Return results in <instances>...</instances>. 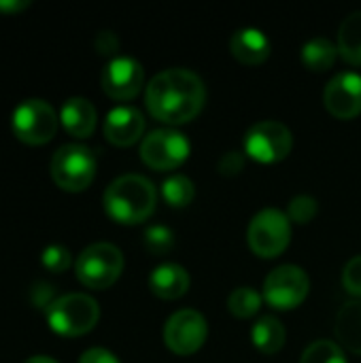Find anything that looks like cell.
I'll return each mask as SVG.
<instances>
[{
    "instance_id": "obj_10",
    "label": "cell",
    "mask_w": 361,
    "mask_h": 363,
    "mask_svg": "<svg viewBox=\"0 0 361 363\" xmlns=\"http://www.w3.org/2000/svg\"><path fill=\"white\" fill-rule=\"evenodd\" d=\"M311 291V279L304 268L296 264H281L268 272L264 281V300L279 308H296L300 306Z\"/></svg>"
},
{
    "instance_id": "obj_27",
    "label": "cell",
    "mask_w": 361,
    "mask_h": 363,
    "mask_svg": "<svg viewBox=\"0 0 361 363\" xmlns=\"http://www.w3.org/2000/svg\"><path fill=\"white\" fill-rule=\"evenodd\" d=\"M70 262H72V255H70V251L64 245H49L47 249H43L40 264L49 272H53V274L66 272L68 266H70Z\"/></svg>"
},
{
    "instance_id": "obj_20",
    "label": "cell",
    "mask_w": 361,
    "mask_h": 363,
    "mask_svg": "<svg viewBox=\"0 0 361 363\" xmlns=\"http://www.w3.org/2000/svg\"><path fill=\"white\" fill-rule=\"evenodd\" d=\"M336 47L349 64L361 66V11H353L343 19Z\"/></svg>"
},
{
    "instance_id": "obj_17",
    "label": "cell",
    "mask_w": 361,
    "mask_h": 363,
    "mask_svg": "<svg viewBox=\"0 0 361 363\" xmlns=\"http://www.w3.org/2000/svg\"><path fill=\"white\" fill-rule=\"evenodd\" d=\"M189 283H191L189 272L181 264H174V262L160 264L157 268L151 270V277H149L151 291L162 300L181 298L189 289Z\"/></svg>"
},
{
    "instance_id": "obj_15",
    "label": "cell",
    "mask_w": 361,
    "mask_h": 363,
    "mask_svg": "<svg viewBox=\"0 0 361 363\" xmlns=\"http://www.w3.org/2000/svg\"><path fill=\"white\" fill-rule=\"evenodd\" d=\"M230 51L238 62L247 66H257L270 55V38L266 36L264 30L255 26H245L232 34Z\"/></svg>"
},
{
    "instance_id": "obj_9",
    "label": "cell",
    "mask_w": 361,
    "mask_h": 363,
    "mask_svg": "<svg viewBox=\"0 0 361 363\" xmlns=\"http://www.w3.org/2000/svg\"><path fill=\"white\" fill-rule=\"evenodd\" d=\"M191 151V143L177 128H157L149 132L140 143V157L149 168L174 170Z\"/></svg>"
},
{
    "instance_id": "obj_23",
    "label": "cell",
    "mask_w": 361,
    "mask_h": 363,
    "mask_svg": "<svg viewBox=\"0 0 361 363\" xmlns=\"http://www.w3.org/2000/svg\"><path fill=\"white\" fill-rule=\"evenodd\" d=\"M162 194H164V200L170 206L183 208V206H187L194 200L196 187H194V181L189 177H185V174H172V177H168L162 183Z\"/></svg>"
},
{
    "instance_id": "obj_18",
    "label": "cell",
    "mask_w": 361,
    "mask_h": 363,
    "mask_svg": "<svg viewBox=\"0 0 361 363\" xmlns=\"http://www.w3.org/2000/svg\"><path fill=\"white\" fill-rule=\"evenodd\" d=\"M336 338L351 353L361 355V298L347 302L336 315Z\"/></svg>"
},
{
    "instance_id": "obj_2",
    "label": "cell",
    "mask_w": 361,
    "mask_h": 363,
    "mask_svg": "<svg viewBox=\"0 0 361 363\" xmlns=\"http://www.w3.org/2000/svg\"><path fill=\"white\" fill-rule=\"evenodd\" d=\"M157 204L153 183L143 174H121L104 191V211L117 223L147 221Z\"/></svg>"
},
{
    "instance_id": "obj_4",
    "label": "cell",
    "mask_w": 361,
    "mask_h": 363,
    "mask_svg": "<svg viewBox=\"0 0 361 363\" xmlns=\"http://www.w3.org/2000/svg\"><path fill=\"white\" fill-rule=\"evenodd\" d=\"M123 270V253L111 242H94L85 247L74 264L77 279L89 289L111 287Z\"/></svg>"
},
{
    "instance_id": "obj_29",
    "label": "cell",
    "mask_w": 361,
    "mask_h": 363,
    "mask_svg": "<svg viewBox=\"0 0 361 363\" xmlns=\"http://www.w3.org/2000/svg\"><path fill=\"white\" fill-rule=\"evenodd\" d=\"M243 168H245V155H243V151L232 149V151H228V153H223L219 157V172L226 174V177H234Z\"/></svg>"
},
{
    "instance_id": "obj_8",
    "label": "cell",
    "mask_w": 361,
    "mask_h": 363,
    "mask_svg": "<svg viewBox=\"0 0 361 363\" xmlns=\"http://www.w3.org/2000/svg\"><path fill=\"white\" fill-rule=\"evenodd\" d=\"M291 147H294L291 130L277 119H264V121L253 123L245 132V138H243L245 153L262 164L285 160Z\"/></svg>"
},
{
    "instance_id": "obj_6",
    "label": "cell",
    "mask_w": 361,
    "mask_h": 363,
    "mask_svg": "<svg viewBox=\"0 0 361 363\" xmlns=\"http://www.w3.org/2000/svg\"><path fill=\"white\" fill-rule=\"evenodd\" d=\"M247 238L249 247L260 257H277L287 249L291 240V221L287 213L274 206L262 208L253 215L247 230Z\"/></svg>"
},
{
    "instance_id": "obj_7",
    "label": "cell",
    "mask_w": 361,
    "mask_h": 363,
    "mask_svg": "<svg viewBox=\"0 0 361 363\" xmlns=\"http://www.w3.org/2000/svg\"><path fill=\"white\" fill-rule=\"evenodd\" d=\"M57 113L47 100L30 98L17 104L11 117L13 134L26 145H45L57 132Z\"/></svg>"
},
{
    "instance_id": "obj_14",
    "label": "cell",
    "mask_w": 361,
    "mask_h": 363,
    "mask_svg": "<svg viewBox=\"0 0 361 363\" xmlns=\"http://www.w3.org/2000/svg\"><path fill=\"white\" fill-rule=\"evenodd\" d=\"M145 132V117L136 106L119 104L106 113L104 119V136L117 147L134 145Z\"/></svg>"
},
{
    "instance_id": "obj_22",
    "label": "cell",
    "mask_w": 361,
    "mask_h": 363,
    "mask_svg": "<svg viewBox=\"0 0 361 363\" xmlns=\"http://www.w3.org/2000/svg\"><path fill=\"white\" fill-rule=\"evenodd\" d=\"M228 308L234 317L249 319L262 308V296L255 287L240 285V287L232 289V294L228 296Z\"/></svg>"
},
{
    "instance_id": "obj_13",
    "label": "cell",
    "mask_w": 361,
    "mask_h": 363,
    "mask_svg": "<svg viewBox=\"0 0 361 363\" xmlns=\"http://www.w3.org/2000/svg\"><path fill=\"white\" fill-rule=\"evenodd\" d=\"M326 108L338 119H353L361 113V74L345 70L334 74L323 89Z\"/></svg>"
},
{
    "instance_id": "obj_19",
    "label": "cell",
    "mask_w": 361,
    "mask_h": 363,
    "mask_svg": "<svg viewBox=\"0 0 361 363\" xmlns=\"http://www.w3.org/2000/svg\"><path fill=\"white\" fill-rule=\"evenodd\" d=\"M285 336H287L285 325L277 317H272V315L260 317L253 323V328H251V340H253V345L262 353H266V355H272V353L281 351L283 345H285Z\"/></svg>"
},
{
    "instance_id": "obj_25",
    "label": "cell",
    "mask_w": 361,
    "mask_h": 363,
    "mask_svg": "<svg viewBox=\"0 0 361 363\" xmlns=\"http://www.w3.org/2000/svg\"><path fill=\"white\" fill-rule=\"evenodd\" d=\"M143 245L151 255H166L174 247V232L166 225H149L143 234Z\"/></svg>"
},
{
    "instance_id": "obj_16",
    "label": "cell",
    "mask_w": 361,
    "mask_h": 363,
    "mask_svg": "<svg viewBox=\"0 0 361 363\" xmlns=\"http://www.w3.org/2000/svg\"><path fill=\"white\" fill-rule=\"evenodd\" d=\"M60 121L66 128V132L74 138H87L96 130L98 113L96 106L81 96H72L62 104Z\"/></svg>"
},
{
    "instance_id": "obj_24",
    "label": "cell",
    "mask_w": 361,
    "mask_h": 363,
    "mask_svg": "<svg viewBox=\"0 0 361 363\" xmlns=\"http://www.w3.org/2000/svg\"><path fill=\"white\" fill-rule=\"evenodd\" d=\"M300 363H347V357L340 345L332 340H315L304 349Z\"/></svg>"
},
{
    "instance_id": "obj_3",
    "label": "cell",
    "mask_w": 361,
    "mask_h": 363,
    "mask_svg": "<svg viewBox=\"0 0 361 363\" xmlns=\"http://www.w3.org/2000/svg\"><path fill=\"white\" fill-rule=\"evenodd\" d=\"M100 319L98 302L87 294H66L55 298L47 308V323L49 328L66 338L83 336Z\"/></svg>"
},
{
    "instance_id": "obj_31",
    "label": "cell",
    "mask_w": 361,
    "mask_h": 363,
    "mask_svg": "<svg viewBox=\"0 0 361 363\" xmlns=\"http://www.w3.org/2000/svg\"><path fill=\"white\" fill-rule=\"evenodd\" d=\"M79 363H121L117 359L115 353H111L109 349H102V347H94V349H87Z\"/></svg>"
},
{
    "instance_id": "obj_33",
    "label": "cell",
    "mask_w": 361,
    "mask_h": 363,
    "mask_svg": "<svg viewBox=\"0 0 361 363\" xmlns=\"http://www.w3.org/2000/svg\"><path fill=\"white\" fill-rule=\"evenodd\" d=\"M23 363H57L53 357H49V355H34V357H30V359H26Z\"/></svg>"
},
{
    "instance_id": "obj_32",
    "label": "cell",
    "mask_w": 361,
    "mask_h": 363,
    "mask_svg": "<svg viewBox=\"0 0 361 363\" xmlns=\"http://www.w3.org/2000/svg\"><path fill=\"white\" fill-rule=\"evenodd\" d=\"M30 2H0V11L2 13H17V11H21V9H26Z\"/></svg>"
},
{
    "instance_id": "obj_11",
    "label": "cell",
    "mask_w": 361,
    "mask_h": 363,
    "mask_svg": "<svg viewBox=\"0 0 361 363\" xmlns=\"http://www.w3.org/2000/svg\"><path fill=\"white\" fill-rule=\"evenodd\" d=\"M209 336V323L196 308H181L172 313L164 325L166 347L177 355L196 353Z\"/></svg>"
},
{
    "instance_id": "obj_5",
    "label": "cell",
    "mask_w": 361,
    "mask_h": 363,
    "mask_svg": "<svg viewBox=\"0 0 361 363\" xmlns=\"http://www.w3.org/2000/svg\"><path fill=\"white\" fill-rule=\"evenodd\" d=\"M51 177L64 191H83L96 177V157L79 143L62 145L51 157Z\"/></svg>"
},
{
    "instance_id": "obj_1",
    "label": "cell",
    "mask_w": 361,
    "mask_h": 363,
    "mask_svg": "<svg viewBox=\"0 0 361 363\" xmlns=\"http://www.w3.org/2000/svg\"><path fill=\"white\" fill-rule=\"evenodd\" d=\"M149 113L170 125L191 121L206 102V87L198 72L174 66L157 72L145 89Z\"/></svg>"
},
{
    "instance_id": "obj_21",
    "label": "cell",
    "mask_w": 361,
    "mask_h": 363,
    "mask_svg": "<svg viewBox=\"0 0 361 363\" xmlns=\"http://www.w3.org/2000/svg\"><path fill=\"white\" fill-rule=\"evenodd\" d=\"M338 57V47L328 36H313L302 45V62L315 72H323L334 66Z\"/></svg>"
},
{
    "instance_id": "obj_12",
    "label": "cell",
    "mask_w": 361,
    "mask_h": 363,
    "mask_svg": "<svg viewBox=\"0 0 361 363\" xmlns=\"http://www.w3.org/2000/svg\"><path fill=\"white\" fill-rule=\"evenodd\" d=\"M102 89L113 100H132L138 96L145 83L143 64L132 55H115L106 62L102 70Z\"/></svg>"
},
{
    "instance_id": "obj_26",
    "label": "cell",
    "mask_w": 361,
    "mask_h": 363,
    "mask_svg": "<svg viewBox=\"0 0 361 363\" xmlns=\"http://www.w3.org/2000/svg\"><path fill=\"white\" fill-rule=\"evenodd\" d=\"M317 211H319V202L309 194H300L289 200L287 217H289V221H296V223H309L315 219Z\"/></svg>"
},
{
    "instance_id": "obj_28",
    "label": "cell",
    "mask_w": 361,
    "mask_h": 363,
    "mask_svg": "<svg viewBox=\"0 0 361 363\" xmlns=\"http://www.w3.org/2000/svg\"><path fill=\"white\" fill-rule=\"evenodd\" d=\"M343 285L351 296L361 298V255H353L345 264V268H343Z\"/></svg>"
},
{
    "instance_id": "obj_30",
    "label": "cell",
    "mask_w": 361,
    "mask_h": 363,
    "mask_svg": "<svg viewBox=\"0 0 361 363\" xmlns=\"http://www.w3.org/2000/svg\"><path fill=\"white\" fill-rule=\"evenodd\" d=\"M94 45H96L98 53H102V55H111V53H115V51L119 49V38L115 36V32H111V30H102V32H98V36H96Z\"/></svg>"
}]
</instances>
